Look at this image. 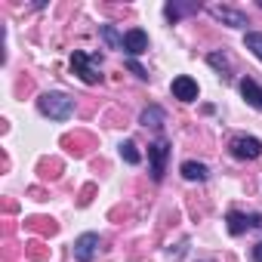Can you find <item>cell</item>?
<instances>
[{"label": "cell", "instance_id": "1", "mask_svg": "<svg viewBox=\"0 0 262 262\" xmlns=\"http://www.w3.org/2000/svg\"><path fill=\"white\" fill-rule=\"evenodd\" d=\"M37 108H40V114H47L53 120H68L74 114V99L65 93H43L37 99Z\"/></svg>", "mask_w": 262, "mask_h": 262}, {"label": "cell", "instance_id": "2", "mask_svg": "<svg viewBox=\"0 0 262 262\" xmlns=\"http://www.w3.org/2000/svg\"><path fill=\"white\" fill-rule=\"evenodd\" d=\"M99 65H102V56H99V53L90 56V53H80V50H77V53L71 56V71H74L83 83H99V80H102Z\"/></svg>", "mask_w": 262, "mask_h": 262}, {"label": "cell", "instance_id": "3", "mask_svg": "<svg viewBox=\"0 0 262 262\" xmlns=\"http://www.w3.org/2000/svg\"><path fill=\"white\" fill-rule=\"evenodd\" d=\"M167 158H170V142L167 139H155L148 145V161H151V179L161 182L167 173Z\"/></svg>", "mask_w": 262, "mask_h": 262}, {"label": "cell", "instance_id": "4", "mask_svg": "<svg viewBox=\"0 0 262 262\" xmlns=\"http://www.w3.org/2000/svg\"><path fill=\"white\" fill-rule=\"evenodd\" d=\"M228 148H231V155H234L237 161H256V158L262 155V142H259L256 136H234V139L228 142Z\"/></svg>", "mask_w": 262, "mask_h": 262}, {"label": "cell", "instance_id": "5", "mask_svg": "<svg viewBox=\"0 0 262 262\" xmlns=\"http://www.w3.org/2000/svg\"><path fill=\"white\" fill-rule=\"evenodd\" d=\"M225 222H228V234H244L250 228H262V213H237V210H231L225 216Z\"/></svg>", "mask_w": 262, "mask_h": 262}, {"label": "cell", "instance_id": "6", "mask_svg": "<svg viewBox=\"0 0 262 262\" xmlns=\"http://www.w3.org/2000/svg\"><path fill=\"white\" fill-rule=\"evenodd\" d=\"M96 253H99V234L86 231V234H80V237L74 241V259H77V262H93Z\"/></svg>", "mask_w": 262, "mask_h": 262}, {"label": "cell", "instance_id": "7", "mask_svg": "<svg viewBox=\"0 0 262 262\" xmlns=\"http://www.w3.org/2000/svg\"><path fill=\"white\" fill-rule=\"evenodd\" d=\"M210 16L219 19V22H225L228 28H247V16H244L241 10H231V7H219V4H213V7H210Z\"/></svg>", "mask_w": 262, "mask_h": 262}, {"label": "cell", "instance_id": "8", "mask_svg": "<svg viewBox=\"0 0 262 262\" xmlns=\"http://www.w3.org/2000/svg\"><path fill=\"white\" fill-rule=\"evenodd\" d=\"M123 50L129 53V59L142 56V53L148 50V34H145L142 28H133V31H126V34H123Z\"/></svg>", "mask_w": 262, "mask_h": 262}, {"label": "cell", "instance_id": "9", "mask_svg": "<svg viewBox=\"0 0 262 262\" xmlns=\"http://www.w3.org/2000/svg\"><path fill=\"white\" fill-rule=\"evenodd\" d=\"M173 96H176L179 102H194V99H198V83H194L188 74H179V77L173 80Z\"/></svg>", "mask_w": 262, "mask_h": 262}, {"label": "cell", "instance_id": "10", "mask_svg": "<svg viewBox=\"0 0 262 262\" xmlns=\"http://www.w3.org/2000/svg\"><path fill=\"white\" fill-rule=\"evenodd\" d=\"M191 13H201V4L198 0H191V4H167L164 7V16L170 22H179L182 16H191Z\"/></svg>", "mask_w": 262, "mask_h": 262}, {"label": "cell", "instance_id": "11", "mask_svg": "<svg viewBox=\"0 0 262 262\" xmlns=\"http://www.w3.org/2000/svg\"><path fill=\"white\" fill-rule=\"evenodd\" d=\"M241 96H244L253 108H262V86H259L256 80L244 77V80H241Z\"/></svg>", "mask_w": 262, "mask_h": 262}, {"label": "cell", "instance_id": "12", "mask_svg": "<svg viewBox=\"0 0 262 262\" xmlns=\"http://www.w3.org/2000/svg\"><path fill=\"white\" fill-rule=\"evenodd\" d=\"M182 176H185L188 182H204V179L210 176V170H207L204 164H198V161H185V164H182Z\"/></svg>", "mask_w": 262, "mask_h": 262}, {"label": "cell", "instance_id": "13", "mask_svg": "<svg viewBox=\"0 0 262 262\" xmlns=\"http://www.w3.org/2000/svg\"><path fill=\"white\" fill-rule=\"evenodd\" d=\"M167 120V114H164V108L161 105H148L145 111H142V117H139V123L142 126H161Z\"/></svg>", "mask_w": 262, "mask_h": 262}, {"label": "cell", "instance_id": "14", "mask_svg": "<svg viewBox=\"0 0 262 262\" xmlns=\"http://www.w3.org/2000/svg\"><path fill=\"white\" fill-rule=\"evenodd\" d=\"M207 62H210L216 71H222V77H231V59H228L225 53H210Z\"/></svg>", "mask_w": 262, "mask_h": 262}, {"label": "cell", "instance_id": "15", "mask_svg": "<svg viewBox=\"0 0 262 262\" xmlns=\"http://www.w3.org/2000/svg\"><path fill=\"white\" fill-rule=\"evenodd\" d=\"M244 47H247V50H250V53H253L259 62H262V34H259V31H247V37H244Z\"/></svg>", "mask_w": 262, "mask_h": 262}, {"label": "cell", "instance_id": "16", "mask_svg": "<svg viewBox=\"0 0 262 262\" xmlns=\"http://www.w3.org/2000/svg\"><path fill=\"white\" fill-rule=\"evenodd\" d=\"M120 158H123L126 164H139V161H142V155L136 151V142H129V139L120 142Z\"/></svg>", "mask_w": 262, "mask_h": 262}, {"label": "cell", "instance_id": "17", "mask_svg": "<svg viewBox=\"0 0 262 262\" xmlns=\"http://www.w3.org/2000/svg\"><path fill=\"white\" fill-rule=\"evenodd\" d=\"M102 34H105V40H108L111 47H120V50H123V37H120L111 25H102Z\"/></svg>", "mask_w": 262, "mask_h": 262}, {"label": "cell", "instance_id": "18", "mask_svg": "<svg viewBox=\"0 0 262 262\" xmlns=\"http://www.w3.org/2000/svg\"><path fill=\"white\" fill-rule=\"evenodd\" d=\"M126 68H129V71H133V74H136V77H142V80H145V77H148V71H145V68H142V65H139V62H136V59H126Z\"/></svg>", "mask_w": 262, "mask_h": 262}, {"label": "cell", "instance_id": "19", "mask_svg": "<svg viewBox=\"0 0 262 262\" xmlns=\"http://www.w3.org/2000/svg\"><path fill=\"white\" fill-rule=\"evenodd\" d=\"M250 259H253V262H262V241H259V244L250 250Z\"/></svg>", "mask_w": 262, "mask_h": 262}, {"label": "cell", "instance_id": "20", "mask_svg": "<svg viewBox=\"0 0 262 262\" xmlns=\"http://www.w3.org/2000/svg\"><path fill=\"white\" fill-rule=\"evenodd\" d=\"M201 262H213V259H201Z\"/></svg>", "mask_w": 262, "mask_h": 262}]
</instances>
